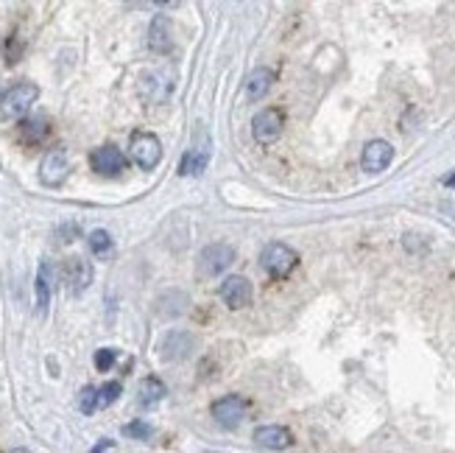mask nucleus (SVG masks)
Segmentation results:
<instances>
[{
  "instance_id": "nucleus-25",
  "label": "nucleus",
  "mask_w": 455,
  "mask_h": 453,
  "mask_svg": "<svg viewBox=\"0 0 455 453\" xmlns=\"http://www.w3.org/2000/svg\"><path fill=\"white\" fill-rule=\"evenodd\" d=\"M109 448H112V439H104V442H98L90 453H104V450H109Z\"/></svg>"
},
{
  "instance_id": "nucleus-7",
  "label": "nucleus",
  "mask_w": 455,
  "mask_h": 453,
  "mask_svg": "<svg viewBox=\"0 0 455 453\" xmlns=\"http://www.w3.org/2000/svg\"><path fill=\"white\" fill-rule=\"evenodd\" d=\"M246 411H249V406H246V400L237 395H226V397L213 403V417L221 428H237L240 420L246 417Z\"/></svg>"
},
{
  "instance_id": "nucleus-27",
  "label": "nucleus",
  "mask_w": 455,
  "mask_h": 453,
  "mask_svg": "<svg viewBox=\"0 0 455 453\" xmlns=\"http://www.w3.org/2000/svg\"><path fill=\"white\" fill-rule=\"evenodd\" d=\"M441 182H444V185H447V188H455V174H450V177H444V179H441Z\"/></svg>"
},
{
  "instance_id": "nucleus-5",
  "label": "nucleus",
  "mask_w": 455,
  "mask_h": 453,
  "mask_svg": "<svg viewBox=\"0 0 455 453\" xmlns=\"http://www.w3.org/2000/svg\"><path fill=\"white\" fill-rule=\"evenodd\" d=\"M235 263V250L229 243H210L204 246L201 255H198V272L204 277H215L224 269H229Z\"/></svg>"
},
{
  "instance_id": "nucleus-3",
  "label": "nucleus",
  "mask_w": 455,
  "mask_h": 453,
  "mask_svg": "<svg viewBox=\"0 0 455 453\" xmlns=\"http://www.w3.org/2000/svg\"><path fill=\"white\" fill-rule=\"evenodd\" d=\"M260 263H263V269H266L268 274H274V277H288V274L296 269L299 255H296L288 243H268L266 252H263V258H260Z\"/></svg>"
},
{
  "instance_id": "nucleus-10",
  "label": "nucleus",
  "mask_w": 455,
  "mask_h": 453,
  "mask_svg": "<svg viewBox=\"0 0 455 453\" xmlns=\"http://www.w3.org/2000/svg\"><path fill=\"white\" fill-rule=\"evenodd\" d=\"M391 159H394V148L391 143L386 140H369L366 148H363V157H360V166L366 174H380L391 166Z\"/></svg>"
},
{
  "instance_id": "nucleus-11",
  "label": "nucleus",
  "mask_w": 455,
  "mask_h": 453,
  "mask_svg": "<svg viewBox=\"0 0 455 453\" xmlns=\"http://www.w3.org/2000/svg\"><path fill=\"white\" fill-rule=\"evenodd\" d=\"M221 300L229 305V308H246L252 302V283L246 280V277H240V274H235V277H226L224 283H221Z\"/></svg>"
},
{
  "instance_id": "nucleus-15",
  "label": "nucleus",
  "mask_w": 455,
  "mask_h": 453,
  "mask_svg": "<svg viewBox=\"0 0 455 453\" xmlns=\"http://www.w3.org/2000/svg\"><path fill=\"white\" fill-rule=\"evenodd\" d=\"M255 442L260 448H268V450H285V448H291L294 437H291V431L282 428V426H260L255 431Z\"/></svg>"
},
{
  "instance_id": "nucleus-19",
  "label": "nucleus",
  "mask_w": 455,
  "mask_h": 453,
  "mask_svg": "<svg viewBox=\"0 0 455 453\" xmlns=\"http://www.w3.org/2000/svg\"><path fill=\"white\" fill-rule=\"evenodd\" d=\"M20 129H23V137L28 143H36V140H43L48 135V120L45 118H28Z\"/></svg>"
},
{
  "instance_id": "nucleus-1",
  "label": "nucleus",
  "mask_w": 455,
  "mask_h": 453,
  "mask_svg": "<svg viewBox=\"0 0 455 453\" xmlns=\"http://www.w3.org/2000/svg\"><path fill=\"white\" fill-rule=\"evenodd\" d=\"M36 98H39V87L31 85V81H20V85L9 87L6 96L0 98V112L6 118H23L36 104Z\"/></svg>"
},
{
  "instance_id": "nucleus-24",
  "label": "nucleus",
  "mask_w": 455,
  "mask_h": 453,
  "mask_svg": "<svg viewBox=\"0 0 455 453\" xmlns=\"http://www.w3.org/2000/svg\"><path fill=\"white\" fill-rule=\"evenodd\" d=\"M115 358H117V350H115V347L98 350V353H95V369H98V373H109L112 364H115Z\"/></svg>"
},
{
  "instance_id": "nucleus-6",
  "label": "nucleus",
  "mask_w": 455,
  "mask_h": 453,
  "mask_svg": "<svg viewBox=\"0 0 455 453\" xmlns=\"http://www.w3.org/2000/svg\"><path fill=\"white\" fill-rule=\"evenodd\" d=\"M252 135H255V140L263 143V146L274 143V140L282 135V112L274 109V107L260 109V112L255 115V120H252Z\"/></svg>"
},
{
  "instance_id": "nucleus-23",
  "label": "nucleus",
  "mask_w": 455,
  "mask_h": 453,
  "mask_svg": "<svg viewBox=\"0 0 455 453\" xmlns=\"http://www.w3.org/2000/svg\"><path fill=\"white\" fill-rule=\"evenodd\" d=\"M123 434H126L129 439H148L154 434V428L148 423H143V420H135L129 426H123Z\"/></svg>"
},
{
  "instance_id": "nucleus-16",
  "label": "nucleus",
  "mask_w": 455,
  "mask_h": 453,
  "mask_svg": "<svg viewBox=\"0 0 455 453\" xmlns=\"http://www.w3.org/2000/svg\"><path fill=\"white\" fill-rule=\"evenodd\" d=\"M34 288H36V308H39V313H45L51 305V294H54V266L48 261L39 263Z\"/></svg>"
},
{
  "instance_id": "nucleus-14",
  "label": "nucleus",
  "mask_w": 455,
  "mask_h": 453,
  "mask_svg": "<svg viewBox=\"0 0 455 453\" xmlns=\"http://www.w3.org/2000/svg\"><path fill=\"white\" fill-rule=\"evenodd\" d=\"M148 48L154 54H168L174 48L171 43V20L165 14H156L151 20V28H148Z\"/></svg>"
},
{
  "instance_id": "nucleus-26",
  "label": "nucleus",
  "mask_w": 455,
  "mask_h": 453,
  "mask_svg": "<svg viewBox=\"0 0 455 453\" xmlns=\"http://www.w3.org/2000/svg\"><path fill=\"white\" fill-rule=\"evenodd\" d=\"M441 210H444L450 219H455V201H444V204H441Z\"/></svg>"
},
{
  "instance_id": "nucleus-13",
  "label": "nucleus",
  "mask_w": 455,
  "mask_h": 453,
  "mask_svg": "<svg viewBox=\"0 0 455 453\" xmlns=\"http://www.w3.org/2000/svg\"><path fill=\"white\" fill-rule=\"evenodd\" d=\"M196 347V336L187 331H171L162 339V355L168 361H185L187 355H193Z\"/></svg>"
},
{
  "instance_id": "nucleus-28",
  "label": "nucleus",
  "mask_w": 455,
  "mask_h": 453,
  "mask_svg": "<svg viewBox=\"0 0 455 453\" xmlns=\"http://www.w3.org/2000/svg\"><path fill=\"white\" fill-rule=\"evenodd\" d=\"M9 453H31L28 448H14V450H9Z\"/></svg>"
},
{
  "instance_id": "nucleus-4",
  "label": "nucleus",
  "mask_w": 455,
  "mask_h": 453,
  "mask_svg": "<svg viewBox=\"0 0 455 453\" xmlns=\"http://www.w3.org/2000/svg\"><path fill=\"white\" fill-rule=\"evenodd\" d=\"M129 151H132V159L137 162V168H143V171L156 168L159 159H162V143H159V137L151 135V132H137V135L132 137Z\"/></svg>"
},
{
  "instance_id": "nucleus-17",
  "label": "nucleus",
  "mask_w": 455,
  "mask_h": 453,
  "mask_svg": "<svg viewBox=\"0 0 455 453\" xmlns=\"http://www.w3.org/2000/svg\"><path fill=\"white\" fill-rule=\"evenodd\" d=\"M271 85H274V73L268 67L252 70V76L246 78V98H249V101H260L271 90Z\"/></svg>"
},
{
  "instance_id": "nucleus-21",
  "label": "nucleus",
  "mask_w": 455,
  "mask_h": 453,
  "mask_svg": "<svg viewBox=\"0 0 455 453\" xmlns=\"http://www.w3.org/2000/svg\"><path fill=\"white\" fill-rule=\"evenodd\" d=\"M78 408L84 411V415H93L98 408V389L95 386H84L78 392Z\"/></svg>"
},
{
  "instance_id": "nucleus-8",
  "label": "nucleus",
  "mask_w": 455,
  "mask_h": 453,
  "mask_svg": "<svg viewBox=\"0 0 455 453\" xmlns=\"http://www.w3.org/2000/svg\"><path fill=\"white\" fill-rule=\"evenodd\" d=\"M62 277L67 283V291L78 297L81 291H87V285L93 283V263L84 258H67L62 266Z\"/></svg>"
},
{
  "instance_id": "nucleus-2",
  "label": "nucleus",
  "mask_w": 455,
  "mask_h": 453,
  "mask_svg": "<svg viewBox=\"0 0 455 453\" xmlns=\"http://www.w3.org/2000/svg\"><path fill=\"white\" fill-rule=\"evenodd\" d=\"M210 157H213V143L210 137H207V132L201 129L198 137L190 143V148L185 151L182 162H179V174L182 177H198L207 171V166H210Z\"/></svg>"
},
{
  "instance_id": "nucleus-20",
  "label": "nucleus",
  "mask_w": 455,
  "mask_h": 453,
  "mask_svg": "<svg viewBox=\"0 0 455 453\" xmlns=\"http://www.w3.org/2000/svg\"><path fill=\"white\" fill-rule=\"evenodd\" d=\"M90 250L95 252V255H106L109 250H112V235L106 232V230H95V232H90Z\"/></svg>"
},
{
  "instance_id": "nucleus-18",
  "label": "nucleus",
  "mask_w": 455,
  "mask_h": 453,
  "mask_svg": "<svg viewBox=\"0 0 455 453\" xmlns=\"http://www.w3.org/2000/svg\"><path fill=\"white\" fill-rule=\"evenodd\" d=\"M140 397V406H154V403H159L162 397H165V384L159 381V378H145L143 384H140V392H137Z\"/></svg>"
},
{
  "instance_id": "nucleus-22",
  "label": "nucleus",
  "mask_w": 455,
  "mask_h": 453,
  "mask_svg": "<svg viewBox=\"0 0 455 453\" xmlns=\"http://www.w3.org/2000/svg\"><path fill=\"white\" fill-rule=\"evenodd\" d=\"M120 384L117 381H109V384H104L101 389H98V408H106V406H112L117 397H120Z\"/></svg>"
},
{
  "instance_id": "nucleus-9",
  "label": "nucleus",
  "mask_w": 455,
  "mask_h": 453,
  "mask_svg": "<svg viewBox=\"0 0 455 453\" xmlns=\"http://www.w3.org/2000/svg\"><path fill=\"white\" fill-rule=\"evenodd\" d=\"M67 171H70V162H67V154L62 148H51L43 157V162H39V179L51 188H59L67 179Z\"/></svg>"
},
{
  "instance_id": "nucleus-12",
  "label": "nucleus",
  "mask_w": 455,
  "mask_h": 453,
  "mask_svg": "<svg viewBox=\"0 0 455 453\" xmlns=\"http://www.w3.org/2000/svg\"><path fill=\"white\" fill-rule=\"evenodd\" d=\"M90 166L98 174H117V171L126 168V154L117 146H101L90 154Z\"/></svg>"
}]
</instances>
